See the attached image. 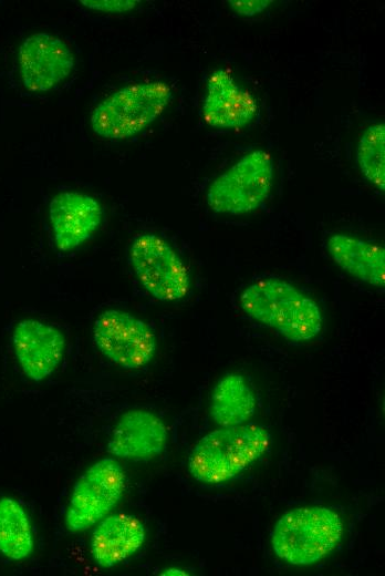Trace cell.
Returning <instances> with one entry per match:
<instances>
[{"label": "cell", "instance_id": "obj_1", "mask_svg": "<svg viewBox=\"0 0 385 576\" xmlns=\"http://www.w3.org/2000/svg\"><path fill=\"white\" fill-rule=\"evenodd\" d=\"M238 302L251 319L292 342L311 341L323 329L318 302L278 277L252 281L241 290Z\"/></svg>", "mask_w": 385, "mask_h": 576}, {"label": "cell", "instance_id": "obj_2", "mask_svg": "<svg viewBox=\"0 0 385 576\" xmlns=\"http://www.w3.org/2000/svg\"><path fill=\"white\" fill-rule=\"evenodd\" d=\"M270 444L271 434L263 425L220 426L192 446L187 461L188 471L201 484H222L260 459Z\"/></svg>", "mask_w": 385, "mask_h": 576}, {"label": "cell", "instance_id": "obj_3", "mask_svg": "<svg viewBox=\"0 0 385 576\" xmlns=\"http://www.w3.org/2000/svg\"><path fill=\"white\" fill-rule=\"evenodd\" d=\"M343 535L341 516L325 506L298 507L275 523L271 546L275 555L291 565H311L329 555Z\"/></svg>", "mask_w": 385, "mask_h": 576}, {"label": "cell", "instance_id": "obj_4", "mask_svg": "<svg viewBox=\"0 0 385 576\" xmlns=\"http://www.w3.org/2000/svg\"><path fill=\"white\" fill-rule=\"evenodd\" d=\"M171 97L170 86L162 81L125 85L94 106L91 127L103 138L126 140L155 122Z\"/></svg>", "mask_w": 385, "mask_h": 576}, {"label": "cell", "instance_id": "obj_5", "mask_svg": "<svg viewBox=\"0 0 385 576\" xmlns=\"http://www.w3.org/2000/svg\"><path fill=\"white\" fill-rule=\"evenodd\" d=\"M274 177L272 156L262 148L242 155L208 186L206 203L218 214L243 215L268 199Z\"/></svg>", "mask_w": 385, "mask_h": 576}, {"label": "cell", "instance_id": "obj_6", "mask_svg": "<svg viewBox=\"0 0 385 576\" xmlns=\"http://www.w3.org/2000/svg\"><path fill=\"white\" fill-rule=\"evenodd\" d=\"M128 260L138 282L155 299L176 302L189 294L188 267L160 236L150 233L135 236L128 248Z\"/></svg>", "mask_w": 385, "mask_h": 576}, {"label": "cell", "instance_id": "obj_7", "mask_svg": "<svg viewBox=\"0 0 385 576\" xmlns=\"http://www.w3.org/2000/svg\"><path fill=\"white\" fill-rule=\"evenodd\" d=\"M126 474L113 456L91 464L73 485L64 514L66 529L81 533L106 517L122 498Z\"/></svg>", "mask_w": 385, "mask_h": 576}, {"label": "cell", "instance_id": "obj_8", "mask_svg": "<svg viewBox=\"0 0 385 576\" xmlns=\"http://www.w3.org/2000/svg\"><path fill=\"white\" fill-rule=\"evenodd\" d=\"M92 339L106 359L126 370L146 367L157 349L156 336L144 320L115 308L96 317Z\"/></svg>", "mask_w": 385, "mask_h": 576}, {"label": "cell", "instance_id": "obj_9", "mask_svg": "<svg viewBox=\"0 0 385 576\" xmlns=\"http://www.w3.org/2000/svg\"><path fill=\"white\" fill-rule=\"evenodd\" d=\"M74 65L70 47L48 32L29 35L19 48L20 75L30 92L52 90L71 74Z\"/></svg>", "mask_w": 385, "mask_h": 576}, {"label": "cell", "instance_id": "obj_10", "mask_svg": "<svg viewBox=\"0 0 385 576\" xmlns=\"http://www.w3.org/2000/svg\"><path fill=\"white\" fill-rule=\"evenodd\" d=\"M104 217L101 203L75 191L56 194L49 204L54 246L62 253L76 249L98 229Z\"/></svg>", "mask_w": 385, "mask_h": 576}, {"label": "cell", "instance_id": "obj_11", "mask_svg": "<svg viewBox=\"0 0 385 576\" xmlns=\"http://www.w3.org/2000/svg\"><path fill=\"white\" fill-rule=\"evenodd\" d=\"M65 344V337L59 328L38 319L20 320L12 332L18 363L34 382L53 374L62 361Z\"/></svg>", "mask_w": 385, "mask_h": 576}, {"label": "cell", "instance_id": "obj_12", "mask_svg": "<svg viewBox=\"0 0 385 576\" xmlns=\"http://www.w3.org/2000/svg\"><path fill=\"white\" fill-rule=\"evenodd\" d=\"M257 113L256 97L240 86L229 71L219 68L209 75L201 104V115L207 125L239 128L251 123Z\"/></svg>", "mask_w": 385, "mask_h": 576}, {"label": "cell", "instance_id": "obj_13", "mask_svg": "<svg viewBox=\"0 0 385 576\" xmlns=\"http://www.w3.org/2000/svg\"><path fill=\"white\" fill-rule=\"evenodd\" d=\"M166 443L167 428L159 416L145 409H131L114 425L107 452L113 457L146 461L160 455Z\"/></svg>", "mask_w": 385, "mask_h": 576}, {"label": "cell", "instance_id": "obj_14", "mask_svg": "<svg viewBox=\"0 0 385 576\" xmlns=\"http://www.w3.org/2000/svg\"><path fill=\"white\" fill-rule=\"evenodd\" d=\"M144 524L134 515H107L94 525L90 537V554L102 568L114 567L133 556L144 544Z\"/></svg>", "mask_w": 385, "mask_h": 576}, {"label": "cell", "instance_id": "obj_15", "mask_svg": "<svg viewBox=\"0 0 385 576\" xmlns=\"http://www.w3.org/2000/svg\"><path fill=\"white\" fill-rule=\"evenodd\" d=\"M331 259L344 272L371 287L385 286V249L357 236L334 233L325 243Z\"/></svg>", "mask_w": 385, "mask_h": 576}, {"label": "cell", "instance_id": "obj_16", "mask_svg": "<svg viewBox=\"0 0 385 576\" xmlns=\"http://www.w3.org/2000/svg\"><path fill=\"white\" fill-rule=\"evenodd\" d=\"M257 408L256 394L243 376L230 372L215 384L209 412L219 426L248 423Z\"/></svg>", "mask_w": 385, "mask_h": 576}, {"label": "cell", "instance_id": "obj_17", "mask_svg": "<svg viewBox=\"0 0 385 576\" xmlns=\"http://www.w3.org/2000/svg\"><path fill=\"white\" fill-rule=\"evenodd\" d=\"M34 548L30 517L14 498H0V553L11 560L29 557Z\"/></svg>", "mask_w": 385, "mask_h": 576}, {"label": "cell", "instance_id": "obj_18", "mask_svg": "<svg viewBox=\"0 0 385 576\" xmlns=\"http://www.w3.org/2000/svg\"><path fill=\"white\" fill-rule=\"evenodd\" d=\"M356 161L364 178L379 191L385 189V125L365 128L356 146Z\"/></svg>", "mask_w": 385, "mask_h": 576}, {"label": "cell", "instance_id": "obj_19", "mask_svg": "<svg viewBox=\"0 0 385 576\" xmlns=\"http://www.w3.org/2000/svg\"><path fill=\"white\" fill-rule=\"evenodd\" d=\"M84 7L108 13H123L133 10L138 6L135 0H81Z\"/></svg>", "mask_w": 385, "mask_h": 576}, {"label": "cell", "instance_id": "obj_20", "mask_svg": "<svg viewBox=\"0 0 385 576\" xmlns=\"http://www.w3.org/2000/svg\"><path fill=\"white\" fill-rule=\"evenodd\" d=\"M231 10L242 17H253L256 14L264 11L270 3L271 0H231L228 1Z\"/></svg>", "mask_w": 385, "mask_h": 576}, {"label": "cell", "instance_id": "obj_21", "mask_svg": "<svg viewBox=\"0 0 385 576\" xmlns=\"http://www.w3.org/2000/svg\"><path fill=\"white\" fill-rule=\"evenodd\" d=\"M162 575H187L184 570L178 568H167L165 569Z\"/></svg>", "mask_w": 385, "mask_h": 576}]
</instances>
